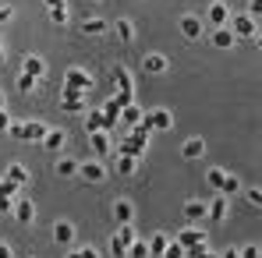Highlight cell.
I'll list each match as a JSON object with an SVG mask.
<instances>
[{"label": "cell", "instance_id": "10", "mask_svg": "<svg viewBox=\"0 0 262 258\" xmlns=\"http://www.w3.org/2000/svg\"><path fill=\"white\" fill-rule=\"evenodd\" d=\"M89 145H92V152L103 159V156H110L114 138H110V131H89Z\"/></svg>", "mask_w": 262, "mask_h": 258}, {"label": "cell", "instance_id": "49", "mask_svg": "<svg viewBox=\"0 0 262 258\" xmlns=\"http://www.w3.org/2000/svg\"><path fill=\"white\" fill-rule=\"evenodd\" d=\"M255 46H259V50H262V32H259V39H255Z\"/></svg>", "mask_w": 262, "mask_h": 258}, {"label": "cell", "instance_id": "31", "mask_svg": "<svg viewBox=\"0 0 262 258\" xmlns=\"http://www.w3.org/2000/svg\"><path fill=\"white\" fill-rule=\"evenodd\" d=\"M152 255V248H149V241H135L128 248V258H149Z\"/></svg>", "mask_w": 262, "mask_h": 258}, {"label": "cell", "instance_id": "17", "mask_svg": "<svg viewBox=\"0 0 262 258\" xmlns=\"http://www.w3.org/2000/svg\"><path fill=\"white\" fill-rule=\"evenodd\" d=\"M53 170H57V177H64V180H71V177H78V170H82V163H78V159H71V156H60Z\"/></svg>", "mask_w": 262, "mask_h": 258}, {"label": "cell", "instance_id": "4", "mask_svg": "<svg viewBox=\"0 0 262 258\" xmlns=\"http://www.w3.org/2000/svg\"><path fill=\"white\" fill-rule=\"evenodd\" d=\"M64 85L78 88V92H89V88L96 85V78H92L89 71H82V67H68V71H64Z\"/></svg>", "mask_w": 262, "mask_h": 258}, {"label": "cell", "instance_id": "30", "mask_svg": "<svg viewBox=\"0 0 262 258\" xmlns=\"http://www.w3.org/2000/svg\"><path fill=\"white\" fill-rule=\"evenodd\" d=\"M167 244H170V237H167V233H152V237H149V248H152V255H156V258H163Z\"/></svg>", "mask_w": 262, "mask_h": 258}, {"label": "cell", "instance_id": "23", "mask_svg": "<svg viewBox=\"0 0 262 258\" xmlns=\"http://www.w3.org/2000/svg\"><path fill=\"white\" fill-rule=\"evenodd\" d=\"M4 177H7V180H14L18 187H25V184H29V167H25V163H11Z\"/></svg>", "mask_w": 262, "mask_h": 258}, {"label": "cell", "instance_id": "28", "mask_svg": "<svg viewBox=\"0 0 262 258\" xmlns=\"http://www.w3.org/2000/svg\"><path fill=\"white\" fill-rule=\"evenodd\" d=\"M138 170V156H117V173L121 177H131Z\"/></svg>", "mask_w": 262, "mask_h": 258}, {"label": "cell", "instance_id": "48", "mask_svg": "<svg viewBox=\"0 0 262 258\" xmlns=\"http://www.w3.org/2000/svg\"><path fill=\"white\" fill-rule=\"evenodd\" d=\"M68 258H82V251H68Z\"/></svg>", "mask_w": 262, "mask_h": 258}, {"label": "cell", "instance_id": "29", "mask_svg": "<svg viewBox=\"0 0 262 258\" xmlns=\"http://www.w3.org/2000/svg\"><path fill=\"white\" fill-rule=\"evenodd\" d=\"M223 180H227V173L220 170V167H209V170H206V184H209L213 191H223Z\"/></svg>", "mask_w": 262, "mask_h": 258}, {"label": "cell", "instance_id": "1", "mask_svg": "<svg viewBox=\"0 0 262 258\" xmlns=\"http://www.w3.org/2000/svg\"><path fill=\"white\" fill-rule=\"evenodd\" d=\"M230 32L237 36V39H259V21L245 11V14H234L230 18Z\"/></svg>", "mask_w": 262, "mask_h": 258}, {"label": "cell", "instance_id": "2", "mask_svg": "<svg viewBox=\"0 0 262 258\" xmlns=\"http://www.w3.org/2000/svg\"><path fill=\"white\" fill-rule=\"evenodd\" d=\"M11 134H14L18 142H39V145H43V138L50 134V128L39 124V121H29V124H11Z\"/></svg>", "mask_w": 262, "mask_h": 258}, {"label": "cell", "instance_id": "22", "mask_svg": "<svg viewBox=\"0 0 262 258\" xmlns=\"http://www.w3.org/2000/svg\"><path fill=\"white\" fill-rule=\"evenodd\" d=\"M85 131H110L106 113H103V110H89L85 113Z\"/></svg>", "mask_w": 262, "mask_h": 258}, {"label": "cell", "instance_id": "20", "mask_svg": "<svg viewBox=\"0 0 262 258\" xmlns=\"http://www.w3.org/2000/svg\"><path fill=\"white\" fill-rule=\"evenodd\" d=\"M181 156H184V159H202V156H206V142H202V138H188V142L181 145Z\"/></svg>", "mask_w": 262, "mask_h": 258}, {"label": "cell", "instance_id": "19", "mask_svg": "<svg viewBox=\"0 0 262 258\" xmlns=\"http://www.w3.org/2000/svg\"><path fill=\"white\" fill-rule=\"evenodd\" d=\"M64 145H68V134H64L60 128H53L43 138V149H46V152H64Z\"/></svg>", "mask_w": 262, "mask_h": 258}, {"label": "cell", "instance_id": "11", "mask_svg": "<svg viewBox=\"0 0 262 258\" xmlns=\"http://www.w3.org/2000/svg\"><path fill=\"white\" fill-rule=\"evenodd\" d=\"M145 121V113H142V106L138 103H124V110H121V128L124 131H131V128H138ZM117 128V131H121Z\"/></svg>", "mask_w": 262, "mask_h": 258}, {"label": "cell", "instance_id": "16", "mask_svg": "<svg viewBox=\"0 0 262 258\" xmlns=\"http://www.w3.org/2000/svg\"><path fill=\"white\" fill-rule=\"evenodd\" d=\"M181 213H184L188 223H195V219H209V205H206V202H199V198H191V202H184V209H181Z\"/></svg>", "mask_w": 262, "mask_h": 258}, {"label": "cell", "instance_id": "37", "mask_svg": "<svg viewBox=\"0 0 262 258\" xmlns=\"http://www.w3.org/2000/svg\"><path fill=\"white\" fill-rule=\"evenodd\" d=\"M11 124H14V121H11V113H7V110H0V134H11Z\"/></svg>", "mask_w": 262, "mask_h": 258}, {"label": "cell", "instance_id": "15", "mask_svg": "<svg viewBox=\"0 0 262 258\" xmlns=\"http://www.w3.org/2000/svg\"><path fill=\"white\" fill-rule=\"evenodd\" d=\"M21 71L32 75V78H43L46 75V60L39 57V53H25V57H21Z\"/></svg>", "mask_w": 262, "mask_h": 258}, {"label": "cell", "instance_id": "21", "mask_svg": "<svg viewBox=\"0 0 262 258\" xmlns=\"http://www.w3.org/2000/svg\"><path fill=\"white\" fill-rule=\"evenodd\" d=\"M103 32H110V21L106 18H85L82 21V36H103Z\"/></svg>", "mask_w": 262, "mask_h": 258}, {"label": "cell", "instance_id": "14", "mask_svg": "<svg viewBox=\"0 0 262 258\" xmlns=\"http://www.w3.org/2000/svg\"><path fill=\"white\" fill-rule=\"evenodd\" d=\"M206 18H209V21H213L216 29H223V25H230V18H234V14H230V7H227L223 0H216V4H209Z\"/></svg>", "mask_w": 262, "mask_h": 258}, {"label": "cell", "instance_id": "45", "mask_svg": "<svg viewBox=\"0 0 262 258\" xmlns=\"http://www.w3.org/2000/svg\"><path fill=\"white\" fill-rule=\"evenodd\" d=\"M50 11H64V0H43Z\"/></svg>", "mask_w": 262, "mask_h": 258}, {"label": "cell", "instance_id": "51", "mask_svg": "<svg viewBox=\"0 0 262 258\" xmlns=\"http://www.w3.org/2000/svg\"><path fill=\"white\" fill-rule=\"evenodd\" d=\"M89 4H96V0H89Z\"/></svg>", "mask_w": 262, "mask_h": 258}, {"label": "cell", "instance_id": "13", "mask_svg": "<svg viewBox=\"0 0 262 258\" xmlns=\"http://www.w3.org/2000/svg\"><path fill=\"white\" fill-rule=\"evenodd\" d=\"M14 219H18L21 226H32V223H36V205H32L29 198H14Z\"/></svg>", "mask_w": 262, "mask_h": 258}, {"label": "cell", "instance_id": "43", "mask_svg": "<svg viewBox=\"0 0 262 258\" xmlns=\"http://www.w3.org/2000/svg\"><path fill=\"white\" fill-rule=\"evenodd\" d=\"M82 258H103V255H99V248H92V244H82Z\"/></svg>", "mask_w": 262, "mask_h": 258}, {"label": "cell", "instance_id": "41", "mask_svg": "<svg viewBox=\"0 0 262 258\" xmlns=\"http://www.w3.org/2000/svg\"><path fill=\"white\" fill-rule=\"evenodd\" d=\"M11 14H14V7H11V4H0V25L11 21Z\"/></svg>", "mask_w": 262, "mask_h": 258}, {"label": "cell", "instance_id": "26", "mask_svg": "<svg viewBox=\"0 0 262 258\" xmlns=\"http://www.w3.org/2000/svg\"><path fill=\"white\" fill-rule=\"evenodd\" d=\"M117 36H121V43H135V25H131V18H117Z\"/></svg>", "mask_w": 262, "mask_h": 258}, {"label": "cell", "instance_id": "50", "mask_svg": "<svg viewBox=\"0 0 262 258\" xmlns=\"http://www.w3.org/2000/svg\"><path fill=\"white\" fill-rule=\"evenodd\" d=\"M0 110H4V92H0Z\"/></svg>", "mask_w": 262, "mask_h": 258}, {"label": "cell", "instance_id": "44", "mask_svg": "<svg viewBox=\"0 0 262 258\" xmlns=\"http://www.w3.org/2000/svg\"><path fill=\"white\" fill-rule=\"evenodd\" d=\"M0 258H14V251H11V244H7V241H0Z\"/></svg>", "mask_w": 262, "mask_h": 258}, {"label": "cell", "instance_id": "32", "mask_svg": "<svg viewBox=\"0 0 262 258\" xmlns=\"http://www.w3.org/2000/svg\"><path fill=\"white\" fill-rule=\"evenodd\" d=\"M14 85H18V92H32V88L39 85V78H32V75H25V71H21V75L14 78Z\"/></svg>", "mask_w": 262, "mask_h": 258}, {"label": "cell", "instance_id": "12", "mask_svg": "<svg viewBox=\"0 0 262 258\" xmlns=\"http://www.w3.org/2000/svg\"><path fill=\"white\" fill-rule=\"evenodd\" d=\"M145 124L152 131H170L174 128V113H170V110H149V113H145Z\"/></svg>", "mask_w": 262, "mask_h": 258}, {"label": "cell", "instance_id": "46", "mask_svg": "<svg viewBox=\"0 0 262 258\" xmlns=\"http://www.w3.org/2000/svg\"><path fill=\"white\" fill-rule=\"evenodd\" d=\"M223 258H241V248H230V251H223Z\"/></svg>", "mask_w": 262, "mask_h": 258}, {"label": "cell", "instance_id": "47", "mask_svg": "<svg viewBox=\"0 0 262 258\" xmlns=\"http://www.w3.org/2000/svg\"><path fill=\"white\" fill-rule=\"evenodd\" d=\"M4 46H7V43H4V39H0V64H4V60H7V50H4Z\"/></svg>", "mask_w": 262, "mask_h": 258}, {"label": "cell", "instance_id": "36", "mask_svg": "<svg viewBox=\"0 0 262 258\" xmlns=\"http://www.w3.org/2000/svg\"><path fill=\"white\" fill-rule=\"evenodd\" d=\"M163 258H184V248H181L177 241H170V244H167V251H163Z\"/></svg>", "mask_w": 262, "mask_h": 258}, {"label": "cell", "instance_id": "33", "mask_svg": "<svg viewBox=\"0 0 262 258\" xmlns=\"http://www.w3.org/2000/svg\"><path fill=\"white\" fill-rule=\"evenodd\" d=\"M245 198H248V205L262 209V187H245Z\"/></svg>", "mask_w": 262, "mask_h": 258}, {"label": "cell", "instance_id": "25", "mask_svg": "<svg viewBox=\"0 0 262 258\" xmlns=\"http://www.w3.org/2000/svg\"><path fill=\"white\" fill-rule=\"evenodd\" d=\"M234 43H237V36L230 32V25H223V29L213 32V46H220V50H227V46H234Z\"/></svg>", "mask_w": 262, "mask_h": 258}, {"label": "cell", "instance_id": "42", "mask_svg": "<svg viewBox=\"0 0 262 258\" xmlns=\"http://www.w3.org/2000/svg\"><path fill=\"white\" fill-rule=\"evenodd\" d=\"M241 258H262V251L252 248V244H245V248H241Z\"/></svg>", "mask_w": 262, "mask_h": 258}, {"label": "cell", "instance_id": "34", "mask_svg": "<svg viewBox=\"0 0 262 258\" xmlns=\"http://www.w3.org/2000/svg\"><path fill=\"white\" fill-rule=\"evenodd\" d=\"M234 191H241V180H237L234 173H227V180H223V195H234Z\"/></svg>", "mask_w": 262, "mask_h": 258}, {"label": "cell", "instance_id": "5", "mask_svg": "<svg viewBox=\"0 0 262 258\" xmlns=\"http://www.w3.org/2000/svg\"><path fill=\"white\" fill-rule=\"evenodd\" d=\"M50 237H53V244H75V223L71 219H57L50 226Z\"/></svg>", "mask_w": 262, "mask_h": 258}, {"label": "cell", "instance_id": "27", "mask_svg": "<svg viewBox=\"0 0 262 258\" xmlns=\"http://www.w3.org/2000/svg\"><path fill=\"white\" fill-rule=\"evenodd\" d=\"M114 78H117V85H121V96H124V99H135V96H131V75H128V67H117V71H114Z\"/></svg>", "mask_w": 262, "mask_h": 258}, {"label": "cell", "instance_id": "9", "mask_svg": "<svg viewBox=\"0 0 262 258\" xmlns=\"http://www.w3.org/2000/svg\"><path fill=\"white\" fill-rule=\"evenodd\" d=\"M142 71H145V75H167V71H170V60H167L163 53H145V57H142Z\"/></svg>", "mask_w": 262, "mask_h": 258}, {"label": "cell", "instance_id": "40", "mask_svg": "<svg viewBox=\"0 0 262 258\" xmlns=\"http://www.w3.org/2000/svg\"><path fill=\"white\" fill-rule=\"evenodd\" d=\"M50 18H53L57 25H68V7H64V11H50Z\"/></svg>", "mask_w": 262, "mask_h": 258}, {"label": "cell", "instance_id": "8", "mask_svg": "<svg viewBox=\"0 0 262 258\" xmlns=\"http://www.w3.org/2000/svg\"><path fill=\"white\" fill-rule=\"evenodd\" d=\"M110 216H114L121 226L131 223V219H135V202H131V198H114V202H110Z\"/></svg>", "mask_w": 262, "mask_h": 258}, {"label": "cell", "instance_id": "24", "mask_svg": "<svg viewBox=\"0 0 262 258\" xmlns=\"http://www.w3.org/2000/svg\"><path fill=\"white\" fill-rule=\"evenodd\" d=\"M209 219H227V195H223V191H216V198H213V202H209Z\"/></svg>", "mask_w": 262, "mask_h": 258}, {"label": "cell", "instance_id": "3", "mask_svg": "<svg viewBox=\"0 0 262 258\" xmlns=\"http://www.w3.org/2000/svg\"><path fill=\"white\" fill-rule=\"evenodd\" d=\"M135 241H138V237H135L131 223H124V226H121V230H117V233L110 237V251H114L117 258H128V248L135 244Z\"/></svg>", "mask_w": 262, "mask_h": 258}, {"label": "cell", "instance_id": "35", "mask_svg": "<svg viewBox=\"0 0 262 258\" xmlns=\"http://www.w3.org/2000/svg\"><path fill=\"white\" fill-rule=\"evenodd\" d=\"M0 195L14 198V195H18V184H14V180H7V177H0Z\"/></svg>", "mask_w": 262, "mask_h": 258}, {"label": "cell", "instance_id": "38", "mask_svg": "<svg viewBox=\"0 0 262 258\" xmlns=\"http://www.w3.org/2000/svg\"><path fill=\"white\" fill-rule=\"evenodd\" d=\"M0 213H4V216H14V202H11L7 195H0Z\"/></svg>", "mask_w": 262, "mask_h": 258}, {"label": "cell", "instance_id": "6", "mask_svg": "<svg viewBox=\"0 0 262 258\" xmlns=\"http://www.w3.org/2000/svg\"><path fill=\"white\" fill-rule=\"evenodd\" d=\"M78 177H82L85 184H103V180H106V167H103L99 159H85L82 170H78Z\"/></svg>", "mask_w": 262, "mask_h": 258}, {"label": "cell", "instance_id": "7", "mask_svg": "<svg viewBox=\"0 0 262 258\" xmlns=\"http://www.w3.org/2000/svg\"><path fill=\"white\" fill-rule=\"evenodd\" d=\"M60 96H64V103H60V106H64V113H85V92L64 85V92H60Z\"/></svg>", "mask_w": 262, "mask_h": 258}, {"label": "cell", "instance_id": "39", "mask_svg": "<svg viewBox=\"0 0 262 258\" xmlns=\"http://www.w3.org/2000/svg\"><path fill=\"white\" fill-rule=\"evenodd\" d=\"M248 14L259 21V18H262V0H248Z\"/></svg>", "mask_w": 262, "mask_h": 258}, {"label": "cell", "instance_id": "18", "mask_svg": "<svg viewBox=\"0 0 262 258\" xmlns=\"http://www.w3.org/2000/svg\"><path fill=\"white\" fill-rule=\"evenodd\" d=\"M181 36H184V39H202V21H199L195 14H184V18H181Z\"/></svg>", "mask_w": 262, "mask_h": 258}]
</instances>
